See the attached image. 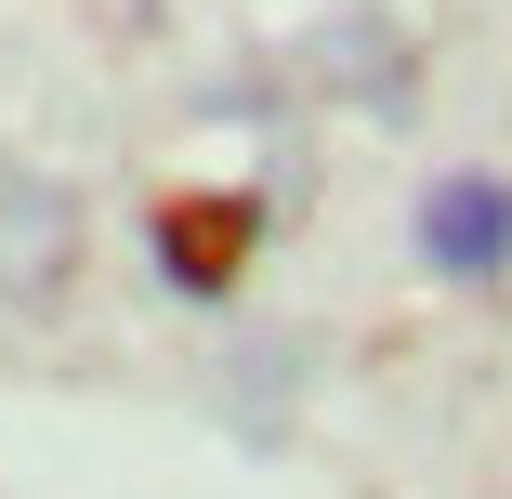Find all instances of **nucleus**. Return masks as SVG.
I'll return each instance as SVG.
<instances>
[{
  "instance_id": "f257e3e1",
  "label": "nucleus",
  "mask_w": 512,
  "mask_h": 499,
  "mask_svg": "<svg viewBox=\"0 0 512 499\" xmlns=\"http://www.w3.org/2000/svg\"><path fill=\"white\" fill-rule=\"evenodd\" d=\"M66 276H79V197L0 145V303H53Z\"/></svg>"
},
{
  "instance_id": "f03ea898",
  "label": "nucleus",
  "mask_w": 512,
  "mask_h": 499,
  "mask_svg": "<svg viewBox=\"0 0 512 499\" xmlns=\"http://www.w3.org/2000/svg\"><path fill=\"white\" fill-rule=\"evenodd\" d=\"M421 263L447 276V289H486V276H512V184L499 171H447V184H421Z\"/></svg>"
},
{
  "instance_id": "7ed1b4c3",
  "label": "nucleus",
  "mask_w": 512,
  "mask_h": 499,
  "mask_svg": "<svg viewBox=\"0 0 512 499\" xmlns=\"http://www.w3.org/2000/svg\"><path fill=\"white\" fill-rule=\"evenodd\" d=\"M250 237H263V211H250V197H171V211H158V276L211 303V289L250 263Z\"/></svg>"
}]
</instances>
